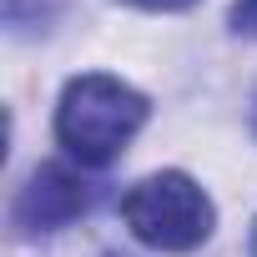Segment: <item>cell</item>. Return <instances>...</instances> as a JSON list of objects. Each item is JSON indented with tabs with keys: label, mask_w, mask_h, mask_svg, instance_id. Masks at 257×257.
Masks as SVG:
<instances>
[{
	"label": "cell",
	"mask_w": 257,
	"mask_h": 257,
	"mask_svg": "<svg viewBox=\"0 0 257 257\" xmlns=\"http://www.w3.org/2000/svg\"><path fill=\"white\" fill-rule=\"evenodd\" d=\"M91 202H96V187H91L76 167L46 162V167H36V172L26 177V187L16 192L11 222H16L21 237H46V232H61V227H71L76 217H86Z\"/></svg>",
	"instance_id": "3"
},
{
	"label": "cell",
	"mask_w": 257,
	"mask_h": 257,
	"mask_svg": "<svg viewBox=\"0 0 257 257\" xmlns=\"http://www.w3.org/2000/svg\"><path fill=\"white\" fill-rule=\"evenodd\" d=\"M252 257H257V222H252Z\"/></svg>",
	"instance_id": "6"
},
{
	"label": "cell",
	"mask_w": 257,
	"mask_h": 257,
	"mask_svg": "<svg viewBox=\"0 0 257 257\" xmlns=\"http://www.w3.org/2000/svg\"><path fill=\"white\" fill-rule=\"evenodd\" d=\"M232 31L257 41V0H232Z\"/></svg>",
	"instance_id": "4"
},
{
	"label": "cell",
	"mask_w": 257,
	"mask_h": 257,
	"mask_svg": "<svg viewBox=\"0 0 257 257\" xmlns=\"http://www.w3.org/2000/svg\"><path fill=\"white\" fill-rule=\"evenodd\" d=\"M252 132H257V106H252Z\"/></svg>",
	"instance_id": "7"
},
{
	"label": "cell",
	"mask_w": 257,
	"mask_h": 257,
	"mask_svg": "<svg viewBox=\"0 0 257 257\" xmlns=\"http://www.w3.org/2000/svg\"><path fill=\"white\" fill-rule=\"evenodd\" d=\"M106 257H116V252H106Z\"/></svg>",
	"instance_id": "8"
},
{
	"label": "cell",
	"mask_w": 257,
	"mask_h": 257,
	"mask_svg": "<svg viewBox=\"0 0 257 257\" xmlns=\"http://www.w3.org/2000/svg\"><path fill=\"white\" fill-rule=\"evenodd\" d=\"M152 116V101L126 86L121 76L91 71L66 81L61 106H56V142L81 162V167H111L126 142H132Z\"/></svg>",
	"instance_id": "1"
},
{
	"label": "cell",
	"mask_w": 257,
	"mask_h": 257,
	"mask_svg": "<svg viewBox=\"0 0 257 257\" xmlns=\"http://www.w3.org/2000/svg\"><path fill=\"white\" fill-rule=\"evenodd\" d=\"M121 222L142 247L157 252H192L212 237L217 207L187 172H152L121 197Z\"/></svg>",
	"instance_id": "2"
},
{
	"label": "cell",
	"mask_w": 257,
	"mask_h": 257,
	"mask_svg": "<svg viewBox=\"0 0 257 257\" xmlns=\"http://www.w3.org/2000/svg\"><path fill=\"white\" fill-rule=\"evenodd\" d=\"M126 6H137V11H162V16H167V11H192L197 0H126Z\"/></svg>",
	"instance_id": "5"
}]
</instances>
